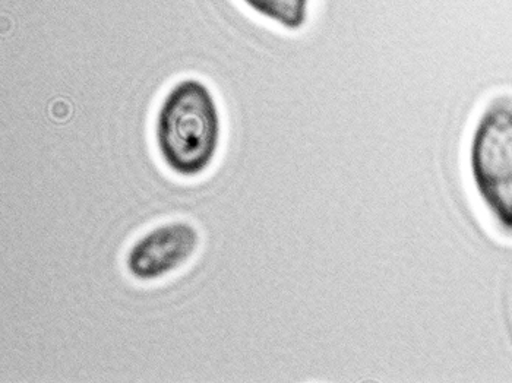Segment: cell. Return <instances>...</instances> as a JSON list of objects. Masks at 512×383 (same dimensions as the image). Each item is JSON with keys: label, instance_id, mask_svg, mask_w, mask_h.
Returning a JSON list of instances; mask_svg holds the SVG:
<instances>
[{"label": "cell", "instance_id": "cell-4", "mask_svg": "<svg viewBox=\"0 0 512 383\" xmlns=\"http://www.w3.org/2000/svg\"><path fill=\"white\" fill-rule=\"evenodd\" d=\"M240 2L258 17L273 22L283 30L296 33L308 24L312 0H240Z\"/></svg>", "mask_w": 512, "mask_h": 383}, {"label": "cell", "instance_id": "cell-1", "mask_svg": "<svg viewBox=\"0 0 512 383\" xmlns=\"http://www.w3.org/2000/svg\"><path fill=\"white\" fill-rule=\"evenodd\" d=\"M156 145L167 169L192 179L213 164L221 144V115L205 82L185 78L164 96L156 116Z\"/></svg>", "mask_w": 512, "mask_h": 383}, {"label": "cell", "instance_id": "cell-2", "mask_svg": "<svg viewBox=\"0 0 512 383\" xmlns=\"http://www.w3.org/2000/svg\"><path fill=\"white\" fill-rule=\"evenodd\" d=\"M469 172L477 198L504 236L512 237V96L483 106L469 141Z\"/></svg>", "mask_w": 512, "mask_h": 383}, {"label": "cell", "instance_id": "cell-3", "mask_svg": "<svg viewBox=\"0 0 512 383\" xmlns=\"http://www.w3.org/2000/svg\"><path fill=\"white\" fill-rule=\"evenodd\" d=\"M198 230L186 221L161 224L145 233L126 256L129 274L139 281H156L178 271L197 252Z\"/></svg>", "mask_w": 512, "mask_h": 383}]
</instances>
